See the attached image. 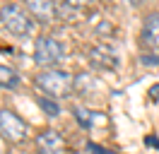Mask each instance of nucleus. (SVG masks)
<instances>
[{"mask_svg":"<svg viewBox=\"0 0 159 154\" xmlns=\"http://www.w3.org/2000/svg\"><path fill=\"white\" fill-rule=\"evenodd\" d=\"M0 22L15 36H29L31 29H34L31 15L24 7H20V5H5V7H0Z\"/></svg>","mask_w":159,"mask_h":154,"instance_id":"f257e3e1","label":"nucleus"},{"mask_svg":"<svg viewBox=\"0 0 159 154\" xmlns=\"http://www.w3.org/2000/svg\"><path fill=\"white\" fill-rule=\"evenodd\" d=\"M36 84H39V89H43L51 96H65L72 89V77L65 70L48 67V70H41L36 75Z\"/></svg>","mask_w":159,"mask_h":154,"instance_id":"f03ea898","label":"nucleus"},{"mask_svg":"<svg viewBox=\"0 0 159 154\" xmlns=\"http://www.w3.org/2000/svg\"><path fill=\"white\" fill-rule=\"evenodd\" d=\"M65 56V48L58 38L53 36H39L34 43V60L39 65H56L60 63V58Z\"/></svg>","mask_w":159,"mask_h":154,"instance_id":"7ed1b4c3","label":"nucleus"},{"mask_svg":"<svg viewBox=\"0 0 159 154\" xmlns=\"http://www.w3.org/2000/svg\"><path fill=\"white\" fill-rule=\"evenodd\" d=\"M0 135L10 142H24L27 137V123L15 111L0 108Z\"/></svg>","mask_w":159,"mask_h":154,"instance_id":"20e7f679","label":"nucleus"},{"mask_svg":"<svg viewBox=\"0 0 159 154\" xmlns=\"http://www.w3.org/2000/svg\"><path fill=\"white\" fill-rule=\"evenodd\" d=\"M142 46L152 48V51H159V12H149L145 22H142Z\"/></svg>","mask_w":159,"mask_h":154,"instance_id":"39448f33","label":"nucleus"},{"mask_svg":"<svg viewBox=\"0 0 159 154\" xmlns=\"http://www.w3.org/2000/svg\"><path fill=\"white\" fill-rule=\"evenodd\" d=\"M27 12H31L41 22H51V19L58 17V2H51V0H29L27 2Z\"/></svg>","mask_w":159,"mask_h":154,"instance_id":"423d86ee","label":"nucleus"},{"mask_svg":"<svg viewBox=\"0 0 159 154\" xmlns=\"http://www.w3.org/2000/svg\"><path fill=\"white\" fill-rule=\"evenodd\" d=\"M36 144H39V149L43 154H60L65 149V142H63L60 133H56V130H43V133H39Z\"/></svg>","mask_w":159,"mask_h":154,"instance_id":"0eeeda50","label":"nucleus"},{"mask_svg":"<svg viewBox=\"0 0 159 154\" xmlns=\"http://www.w3.org/2000/svg\"><path fill=\"white\" fill-rule=\"evenodd\" d=\"M89 60L94 67H101V70H113L118 67V56L106 46H97L89 51Z\"/></svg>","mask_w":159,"mask_h":154,"instance_id":"6e6552de","label":"nucleus"},{"mask_svg":"<svg viewBox=\"0 0 159 154\" xmlns=\"http://www.w3.org/2000/svg\"><path fill=\"white\" fill-rule=\"evenodd\" d=\"M17 84H20V75H17L12 67H7V65L0 63V87H5V89H15Z\"/></svg>","mask_w":159,"mask_h":154,"instance_id":"1a4fd4ad","label":"nucleus"},{"mask_svg":"<svg viewBox=\"0 0 159 154\" xmlns=\"http://www.w3.org/2000/svg\"><path fill=\"white\" fill-rule=\"evenodd\" d=\"M75 116H77V123L82 125V128H92V125L97 123V118H104V116H97L92 113V111H87V108H75Z\"/></svg>","mask_w":159,"mask_h":154,"instance_id":"9d476101","label":"nucleus"},{"mask_svg":"<svg viewBox=\"0 0 159 154\" xmlns=\"http://www.w3.org/2000/svg\"><path fill=\"white\" fill-rule=\"evenodd\" d=\"M39 106H41V108H43V111L51 116V118L60 113V106H58V104H53L51 99H39Z\"/></svg>","mask_w":159,"mask_h":154,"instance_id":"9b49d317","label":"nucleus"},{"mask_svg":"<svg viewBox=\"0 0 159 154\" xmlns=\"http://www.w3.org/2000/svg\"><path fill=\"white\" fill-rule=\"evenodd\" d=\"M89 152H92V154H116V152H111V149L99 147V144H89Z\"/></svg>","mask_w":159,"mask_h":154,"instance_id":"f8f14e48","label":"nucleus"},{"mask_svg":"<svg viewBox=\"0 0 159 154\" xmlns=\"http://www.w3.org/2000/svg\"><path fill=\"white\" fill-rule=\"evenodd\" d=\"M149 96H152V101H159V84H154L149 89Z\"/></svg>","mask_w":159,"mask_h":154,"instance_id":"ddd939ff","label":"nucleus"},{"mask_svg":"<svg viewBox=\"0 0 159 154\" xmlns=\"http://www.w3.org/2000/svg\"><path fill=\"white\" fill-rule=\"evenodd\" d=\"M0 154H5V149H2V144H0Z\"/></svg>","mask_w":159,"mask_h":154,"instance_id":"4468645a","label":"nucleus"}]
</instances>
